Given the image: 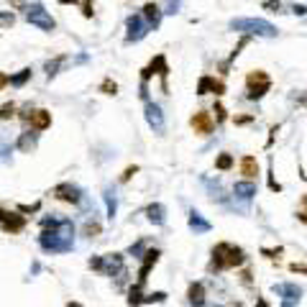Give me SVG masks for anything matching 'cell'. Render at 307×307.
Returning a JSON list of instances; mask_svg holds the SVG:
<instances>
[{
    "mask_svg": "<svg viewBox=\"0 0 307 307\" xmlns=\"http://www.w3.org/2000/svg\"><path fill=\"white\" fill-rule=\"evenodd\" d=\"M44 230L38 236V244L46 254H64V251H72V223L70 220H49V218H44L41 220Z\"/></svg>",
    "mask_w": 307,
    "mask_h": 307,
    "instance_id": "6da1fadb",
    "label": "cell"
},
{
    "mask_svg": "<svg viewBox=\"0 0 307 307\" xmlns=\"http://www.w3.org/2000/svg\"><path fill=\"white\" fill-rule=\"evenodd\" d=\"M264 8L272 10V13H279L282 10V3H279V0H264Z\"/></svg>",
    "mask_w": 307,
    "mask_h": 307,
    "instance_id": "1f68e13d",
    "label": "cell"
},
{
    "mask_svg": "<svg viewBox=\"0 0 307 307\" xmlns=\"http://www.w3.org/2000/svg\"><path fill=\"white\" fill-rule=\"evenodd\" d=\"M90 269H102V256H95V258H90Z\"/></svg>",
    "mask_w": 307,
    "mask_h": 307,
    "instance_id": "8d00e7d4",
    "label": "cell"
},
{
    "mask_svg": "<svg viewBox=\"0 0 307 307\" xmlns=\"http://www.w3.org/2000/svg\"><path fill=\"white\" fill-rule=\"evenodd\" d=\"M233 192H236V197H240V200H251V197L256 194V184H254L251 180L238 182V184L233 187Z\"/></svg>",
    "mask_w": 307,
    "mask_h": 307,
    "instance_id": "9a60e30c",
    "label": "cell"
},
{
    "mask_svg": "<svg viewBox=\"0 0 307 307\" xmlns=\"http://www.w3.org/2000/svg\"><path fill=\"white\" fill-rule=\"evenodd\" d=\"M210 92H215V95H223V92H226V84H223L220 80H212V87H210Z\"/></svg>",
    "mask_w": 307,
    "mask_h": 307,
    "instance_id": "d6a6232c",
    "label": "cell"
},
{
    "mask_svg": "<svg viewBox=\"0 0 307 307\" xmlns=\"http://www.w3.org/2000/svg\"><path fill=\"white\" fill-rule=\"evenodd\" d=\"M187 300H190V304H194V307H202V304H205V287H202L200 282L190 284V290H187Z\"/></svg>",
    "mask_w": 307,
    "mask_h": 307,
    "instance_id": "5bb4252c",
    "label": "cell"
},
{
    "mask_svg": "<svg viewBox=\"0 0 307 307\" xmlns=\"http://www.w3.org/2000/svg\"><path fill=\"white\" fill-rule=\"evenodd\" d=\"M159 261V251H148L146 254V261H144V266H141V272H138V287L146 282V276H148V272H151V266Z\"/></svg>",
    "mask_w": 307,
    "mask_h": 307,
    "instance_id": "2e32d148",
    "label": "cell"
},
{
    "mask_svg": "<svg viewBox=\"0 0 307 307\" xmlns=\"http://www.w3.org/2000/svg\"><path fill=\"white\" fill-rule=\"evenodd\" d=\"M264 254H266V256H269V258H276V256H279V254H282V251H279V248H276V251H264Z\"/></svg>",
    "mask_w": 307,
    "mask_h": 307,
    "instance_id": "60d3db41",
    "label": "cell"
},
{
    "mask_svg": "<svg viewBox=\"0 0 307 307\" xmlns=\"http://www.w3.org/2000/svg\"><path fill=\"white\" fill-rule=\"evenodd\" d=\"M126 28H128V36H126V41H141L144 36H146V24H144V16H130L128 20H126Z\"/></svg>",
    "mask_w": 307,
    "mask_h": 307,
    "instance_id": "52a82bcc",
    "label": "cell"
},
{
    "mask_svg": "<svg viewBox=\"0 0 307 307\" xmlns=\"http://www.w3.org/2000/svg\"><path fill=\"white\" fill-rule=\"evenodd\" d=\"M100 90H102L105 95H116V92H118V84H116L113 80H105V82L100 84Z\"/></svg>",
    "mask_w": 307,
    "mask_h": 307,
    "instance_id": "83f0119b",
    "label": "cell"
},
{
    "mask_svg": "<svg viewBox=\"0 0 307 307\" xmlns=\"http://www.w3.org/2000/svg\"><path fill=\"white\" fill-rule=\"evenodd\" d=\"M28 126L34 130H46L52 126V113L49 110H44V108H38V110H31V116H26Z\"/></svg>",
    "mask_w": 307,
    "mask_h": 307,
    "instance_id": "30bf717a",
    "label": "cell"
},
{
    "mask_svg": "<svg viewBox=\"0 0 307 307\" xmlns=\"http://www.w3.org/2000/svg\"><path fill=\"white\" fill-rule=\"evenodd\" d=\"M300 220H302V223H307V212H300Z\"/></svg>",
    "mask_w": 307,
    "mask_h": 307,
    "instance_id": "b9f144b4",
    "label": "cell"
},
{
    "mask_svg": "<svg viewBox=\"0 0 307 307\" xmlns=\"http://www.w3.org/2000/svg\"><path fill=\"white\" fill-rule=\"evenodd\" d=\"M8 26H13V13L8 10V13H0V28H8Z\"/></svg>",
    "mask_w": 307,
    "mask_h": 307,
    "instance_id": "4dcf8cb0",
    "label": "cell"
},
{
    "mask_svg": "<svg viewBox=\"0 0 307 307\" xmlns=\"http://www.w3.org/2000/svg\"><path fill=\"white\" fill-rule=\"evenodd\" d=\"M302 102H304V105H307V98H302Z\"/></svg>",
    "mask_w": 307,
    "mask_h": 307,
    "instance_id": "f6af8a7d",
    "label": "cell"
},
{
    "mask_svg": "<svg viewBox=\"0 0 307 307\" xmlns=\"http://www.w3.org/2000/svg\"><path fill=\"white\" fill-rule=\"evenodd\" d=\"M16 116V105L13 102H6L3 108H0V120H10Z\"/></svg>",
    "mask_w": 307,
    "mask_h": 307,
    "instance_id": "484cf974",
    "label": "cell"
},
{
    "mask_svg": "<svg viewBox=\"0 0 307 307\" xmlns=\"http://www.w3.org/2000/svg\"><path fill=\"white\" fill-rule=\"evenodd\" d=\"M240 174H244L246 180H254L258 174V162L254 156H244V159H240Z\"/></svg>",
    "mask_w": 307,
    "mask_h": 307,
    "instance_id": "e0dca14e",
    "label": "cell"
},
{
    "mask_svg": "<svg viewBox=\"0 0 307 307\" xmlns=\"http://www.w3.org/2000/svg\"><path fill=\"white\" fill-rule=\"evenodd\" d=\"M28 80H31V70L26 67V70H20L18 74H13V77H10V84H16V87H24Z\"/></svg>",
    "mask_w": 307,
    "mask_h": 307,
    "instance_id": "7402d4cb",
    "label": "cell"
},
{
    "mask_svg": "<svg viewBox=\"0 0 307 307\" xmlns=\"http://www.w3.org/2000/svg\"><path fill=\"white\" fill-rule=\"evenodd\" d=\"M24 226H26V220H24L20 215H13V212L0 210V228H3V230H8V233H18Z\"/></svg>",
    "mask_w": 307,
    "mask_h": 307,
    "instance_id": "8fae6325",
    "label": "cell"
},
{
    "mask_svg": "<svg viewBox=\"0 0 307 307\" xmlns=\"http://www.w3.org/2000/svg\"><path fill=\"white\" fill-rule=\"evenodd\" d=\"M62 62H64V56H59V59H54V62H49V64H46V77H49V80L56 74V70H59V64H62Z\"/></svg>",
    "mask_w": 307,
    "mask_h": 307,
    "instance_id": "f1b7e54d",
    "label": "cell"
},
{
    "mask_svg": "<svg viewBox=\"0 0 307 307\" xmlns=\"http://www.w3.org/2000/svg\"><path fill=\"white\" fill-rule=\"evenodd\" d=\"M59 3H77V0H59Z\"/></svg>",
    "mask_w": 307,
    "mask_h": 307,
    "instance_id": "ee69618b",
    "label": "cell"
},
{
    "mask_svg": "<svg viewBox=\"0 0 307 307\" xmlns=\"http://www.w3.org/2000/svg\"><path fill=\"white\" fill-rule=\"evenodd\" d=\"M215 166L223 169V172L230 169V166H233V156H230V154H220V156H218V162H215Z\"/></svg>",
    "mask_w": 307,
    "mask_h": 307,
    "instance_id": "d4e9b609",
    "label": "cell"
},
{
    "mask_svg": "<svg viewBox=\"0 0 307 307\" xmlns=\"http://www.w3.org/2000/svg\"><path fill=\"white\" fill-rule=\"evenodd\" d=\"M190 228H192L194 233H208V230H210V223L202 220V215L197 212V210H190Z\"/></svg>",
    "mask_w": 307,
    "mask_h": 307,
    "instance_id": "d6986e66",
    "label": "cell"
},
{
    "mask_svg": "<svg viewBox=\"0 0 307 307\" xmlns=\"http://www.w3.org/2000/svg\"><path fill=\"white\" fill-rule=\"evenodd\" d=\"M292 10H294L297 16H304V13H307V6H294Z\"/></svg>",
    "mask_w": 307,
    "mask_h": 307,
    "instance_id": "ab89813d",
    "label": "cell"
},
{
    "mask_svg": "<svg viewBox=\"0 0 307 307\" xmlns=\"http://www.w3.org/2000/svg\"><path fill=\"white\" fill-rule=\"evenodd\" d=\"M26 20L31 26H36V28H41V31H54L56 28V20L44 10V6H31L28 10H26Z\"/></svg>",
    "mask_w": 307,
    "mask_h": 307,
    "instance_id": "5b68a950",
    "label": "cell"
},
{
    "mask_svg": "<svg viewBox=\"0 0 307 307\" xmlns=\"http://www.w3.org/2000/svg\"><path fill=\"white\" fill-rule=\"evenodd\" d=\"M100 230H102V228H100V223H98V220H87V223H84V228H82V233H84L87 238H98V236H100Z\"/></svg>",
    "mask_w": 307,
    "mask_h": 307,
    "instance_id": "603a6c76",
    "label": "cell"
},
{
    "mask_svg": "<svg viewBox=\"0 0 307 307\" xmlns=\"http://www.w3.org/2000/svg\"><path fill=\"white\" fill-rule=\"evenodd\" d=\"M269 87H272V80L264 70H256L246 77V98L248 100H261L266 92H269Z\"/></svg>",
    "mask_w": 307,
    "mask_h": 307,
    "instance_id": "277c9868",
    "label": "cell"
},
{
    "mask_svg": "<svg viewBox=\"0 0 307 307\" xmlns=\"http://www.w3.org/2000/svg\"><path fill=\"white\" fill-rule=\"evenodd\" d=\"M6 84H10V77H8L6 72H0V90H3Z\"/></svg>",
    "mask_w": 307,
    "mask_h": 307,
    "instance_id": "f35d334b",
    "label": "cell"
},
{
    "mask_svg": "<svg viewBox=\"0 0 307 307\" xmlns=\"http://www.w3.org/2000/svg\"><path fill=\"white\" fill-rule=\"evenodd\" d=\"M215 113H218V120H226V108L223 105H215Z\"/></svg>",
    "mask_w": 307,
    "mask_h": 307,
    "instance_id": "74e56055",
    "label": "cell"
},
{
    "mask_svg": "<svg viewBox=\"0 0 307 307\" xmlns=\"http://www.w3.org/2000/svg\"><path fill=\"white\" fill-rule=\"evenodd\" d=\"M105 205H108V218H116V210H118V202H116V197H113V192H105Z\"/></svg>",
    "mask_w": 307,
    "mask_h": 307,
    "instance_id": "cb8c5ba5",
    "label": "cell"
},
{
    "mask_svg": "<svg viewBox=\"0 0 307 307\" xmlns=\"http://www.w3.org/2000/svg\"><path fill=\"white\" fill-rule=\"evenodd\" d=\"M141 16H144V20L148 24V28H159V24H162V10H159L156 3H146Z\"/></svg>",
    "mask_w": 307,
    "mask_h": 307,
    "instance_id": "4fadbf2b",
    "label": "cell"
},
{
    "mask_svg": "<svg viewBox=\"0 0 307 307\" xmlns=\"http://www.w3.org/2000/svg\"><path fill=\"white\" fill-rule=\"evenodd\" d=\"M67 307H82V304H80V302H70Z\"/></svg>",
    "mask_w": 307,
    "mask_h": 307,
    "instance_id": "7bdbcfd3",
    "label": "cell"
},
{
    "mask_svg": "<svg viewBox=\"0 0 307 307\" xmlns=\"http://www.w3.org/2000/svg\"><path fill=\"white\" fill-rule=\"evenodd\" d=\"M164 300H166V294H164V292H154V294L144 297V302H164Z\"/></svg>",
    "mask_w": 307,
    "mask_h": 307,
    "instance_id": "e575fe53",
    "label": "cell"
},
{
    "mask_svg": "<svg viewBox=\"0 0 307 307\" xmlns=\"http://www.w3.org/2000/svg\"><path fill=\"white\" fill-rule=\"evenodd\" d=\"M52 194L56 197V200L70 202V205H77V202L82 200V190H80L77 184H72V182H62V184H56Z\"/></svg>",
    "mask_w": 307,
    "mask_h": 307,
    "instance_id": "8992f818",
    "label": "cell"
},
{
    "mask_svg": "<svg viewBox=\"0 0 307 307\" xmlns=\"http://www.w3.org/2000/svg\"><path fill=\"white\" fill-rule=\"evenodd\" d=\"M146 123L156 130V134H162V130H164V116H162V108L159 105H154V102L146 105Z\"/></svg>",
    "mask_w": 307,
    "mask_h": 307,
    "instance_id": "7c38bea8",
    "label": "cell"
},
{
    "mask_svg": "<svg viewBox=\"0 0 307 307\" xmlns=\"http://www.w3.org/2000/svg\"><path fill=\"white\" fill-rule=\"evenodd\" d=\"M136 172H138V166H128V169H126V172L120 174V182H128V180H130V177H134V174H136Z\"/></svg>",
    "mask_w": 307,
    "mask_h": 307,
    "instance_id": "d590c367",
    "label": "cell"
},
{
    "mask_svg": "<svg viewBox=\"0 0 307 307\" xmlns=\"http://www.w3.org/2000/svg\"><path fill=\"white\" fill-rule=\"evenodd\" d=\"M304 202H307V197H304Z\"/></svg>",
    "mask_w": 307,
    "mask_h": 307,
    "instance_id": "bcb514c9",
    "label": "cell"
},
{
    "mask_svg": "<svg viewBox=\"0 0 307 307\" xmlns=\"http://www.w3.org/2000/svg\"><path fill=\"white\" fill-rule=\"evenodd\" d=\"M151 74L154 72H156V74H162V80H166V74H169V70H166V62H164V56H156V59H154L151 64H148V67H146Z\"/></svg>",
    "mask_w": 307,
    "mask_h": 307,
    "instance_id": "44dd1931",
    "label": "cell"
},
{
    "mask_svg": "<svg viewBox=\"0 0 307 307\" xmlns=\"http://www.w3.org/2000/svg\"><path fill=\"white\" fill-rule=\"evenodd\" d=\"M92 13H95L92 10V0H84V3H82V16L84 18H92Z\"/></svg>",
    "mask_w": 307,
    "mask_h": 307,
    "instance_id": "836d02e7",
    "label": "cell"
},
{
    "mask_svg": "<svg viewBox=\"0 0 307 307\" xmlns=\"http://www.w3.org/2000/svg\"><path fill=\"white\" fill-rule=\"evenodd\" d=\"M141 302H144V297H141V292H138V287H136V290H130V297H128V304H130V307H138Z\"/></svg>",
    "mask_w": 307,
    "mask_h": 307,
    "instance_id": "f546056e",
    "label": "cell"
},
{
    "mask_svg": "<svg viewBox=\"0 0 307 307\" xmlns=\"http://www.w3.org/2000/svg\"><path fill=\"white\" fill-rule=\"evenodd\" d=\"M34 148H36V136H34V134H20V138H18V151L31 154Z\"/></svg>",
    "mask_w": 307,
    "mask_h": 307,
    "instance_id": "ffe728a7",
    "label": "cell"
},
{
    "mask_svg": "<svg viewBox=\"0 0 307 307\" xmlns=\"http://www.w3.org/2000/svg\"><path fill=\"white\" fill-rule=\"evenodd\" d=\"M274 292H276V294H284V304H282V307H292V304H297L300 297H302V290L294 287V284H274Z\"/></svg>",
    "mask_w": 307,
    "mask_h": 307,
    "instance_id": "ba28073f",
    "label": "cell"
},
{
    "mask_svg": "<svg viewBox=\"0 0 307 307\" xmlns=\"http://www.w3.org/2000/svg\"><path fill=\"white\" fill-rule=\"evenodd\" d=\"M146 215H148V220H151L154 226H164V220H166V218H164L166 210H164V205H159V202H156V205H148V208H146Z\"/></svg>",
    "mask_w": 307,
    "mask_h": 307,
    "instance_id": "ac0fdd59",
    "label": "cell"
},
{
    "mask_svg": "<svg viewBox=\"0 0 307 307\" xmlns=\"http://www.w3.org/2000/svg\"><path fill=\"white\" fill-rule=\"evenodd\" d=\"M230 28L233 31H246V34H254V36H264V38H274L276 36V28L269 24V20H261V18H238V20H230Z\"/></svg>",
    "mask_w": 307,
    "mask_h": 307,
    "instance_id": "3957f363",
    "label": "cell"
},
{
    "mask_svg": "<svg viewBox=\"0 0 307 307\" xmlns=\"http://www.w3.org/2000/svg\"><path fill=\"white\" fill-rule=\"evenodd\" d=\"M210 87H212V77H202L200 84H197V95H208Z\"/></svg>",
    "mask_w": 307,
    "mask_h": 307,
    "instance_id": "4316f807",
    "label": "cell"
},
{
    "mask_svg": "<svg viewBox=\"0 0 307 307\" xmlns=\"http://www.w3.org/2000/svg\"><path fill=\"white\" fill-rule=\"evenodd\" d=\"M244 261H246L244 248H238L233 244H218L212 248V264H210V269H233V266H240Z\"/></svg>",
    "mask_w": 307,
    "mask_h": 307,
    "instance_id": "7a4b0ae2",
    "label": "cell"
},
{
    "mask_svg": "<svg viewBox=\"0 0 307 307\" xmlns=\"http://www.w3.org/2000/svg\"><path fill=\"white\" fill-rule=\"evenodd\" d=\"M190 126L194 128V134H200V136L212 134V118H210V113H205V110H197V113L192 116Z\"/></svg>",
    "mask_w": 307,
    "mask_h": 307,
    "instance_id": "9c48e42d",
    "label": "cell"
}]
</instances>
